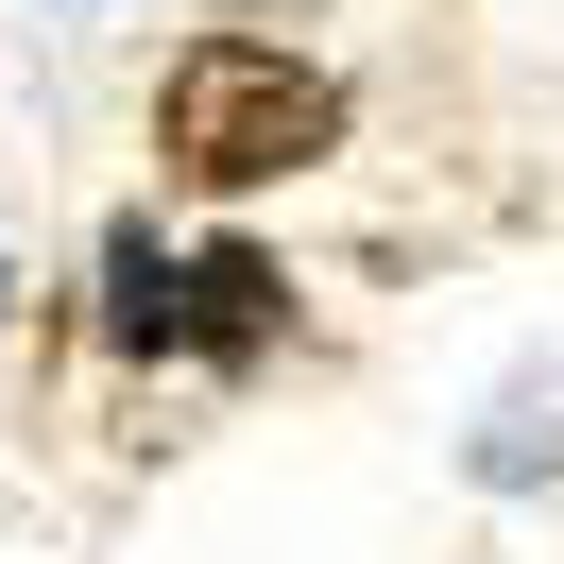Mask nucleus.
<instances>
[{"label":"nucleus","instance_id":"3","mask_svg":"<svg viewBox=\"0 0 564 564\" xmlns=\"http://www.w3.org/2000/svg\"><path fill=\"white\" fill-rule=\"evenodd\" d=\"M104 343H188V257H154V223H120L104 240Z\"/></svg>","mask_w":564,"mask_h":564},{"label":"nucleus","instance_id":"2","mask_svg":"<svg viewBox=\"0 0 564 564\" xmlns=\"http://www.w3.org/2000/svg\"><path fill=\"white\" fill-rule=\"evenodd\" d=\"M274 308H291V274H274L257 240H206V257H188V343L240 359V343H274Z\"/></svg>","mask_w":564,"mask_h":564},{"label":"nucleus","instance_id":"4","mask_svg":"<svg viewBox=\"0 0 564 564\" xmlns=\"http://www.w3.org/2000/svg\"><path fill=\"white\" fill-rule=\"evenodd\" d=\"M223 18H240V0H223Z\"/></svg>","mask_w":564,"mask_h":564},{"label":"nucleus","instance_id":"1","mask_svg":"<svg viewBox=\"0 0 564 564\" xmlns=\"http://www.w3.org/2000/svg\"><path fill=\"white\" fill-rule=\"evenodd\" d=\"M154 138H172V172H206V188H274V172H308V154L343 138V86L291 69V52H257V35H206V52H172Z\"/></svg>","mask_w":564,"mask_h":564}]
</instances>
